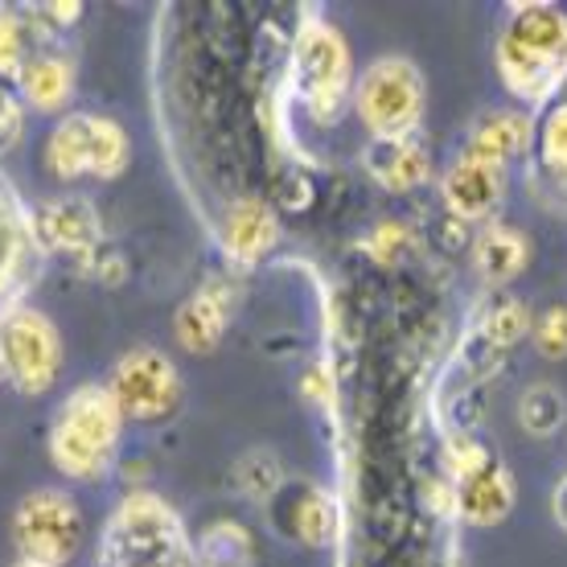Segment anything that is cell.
Here are the masks:
<instances>
[{
	"mask_svg": "<svg viewBox=\"0 0 567 567\" xmlns=\"http://www.w3.org/2000/svg\"><path fill=\"white\" fill-rule=\"evenodd\" d=\"M497 74L518 100L543 103L567 74V13L559 4H514L497 38Z\"/></svg>",
	"mask_w": 567,
	"mask_h": 567,
	"instance_id": "1",
	"label": "cell"
},
{
	"mask_svg": "<svg viewBox=\"0 0 567 567\" xmlns=\"http://www.w3.org/2000/svg\"><path fill=\"white\" fill-rule=\"evenodd\" d=\"M124 412L107 383H83L62 399L50 424V456L74 482H100L115 465Z\"/></svg>",
	"mask_w": 567,
	"mask_h": 567,
	"instance_id": "2",
	"label": "cell"
},
{
	"mask_svg": "<svg viewBox=\"0 0 567 567\" xmlns=\"http://www.w3.org/2000/svg\"><path fill=\"white\" fill-rule=\"evenodd\" d=\"M292 83L305 103V112L317 124H333L354 91V62L350 45L326 17H305L292 45Z\"/></svg>",
	"mask_w": 567,
	"mask_h": 567,
	"instance_id": "3",
	"label": "cell"
},
{
	"mask_svg": "<svg viewBox=\"0 0 567 567\" xmlns=\"http://www.w3.org/2000/svg\"><path fill=\"white\" fill-rule=\"evenodd\" d=\"M424 74L412 58L383 54L374 58L354 83V107L374 141H403L420 132L424 120Z\"/></svg>",
	"mask_w": 567,
	"mask_h": 567,
	"instance_id": "4",
	"label": "cell"
},
{
	"mask_svg": "<svg viewBox=\"0 0 567 567\" xmlns=\"http://www.w3.org/2000/svg\"><path fill=\"white\" fill-rule=\"evenodd\" d=\"M45 165L58 182H74V177L112 182L128 169V136L107 115H62L50 132V141H45Z\"/></svg>",
	"mask_w": 567,
	"mask_h": 567,
	"instance_id": "5",
	"label": "cell"
},
{
	"mask_svg": "<svg viewBox=\"0 0 567 567\" xmlns=\"http://www.w3.org/2000/svg\"><path fill=\"white\" fill-rule=\"evenodd\" d=\"M13 543L17 555L29 564L62 567L71 564L83 547L86 523L83 511L66 489H33L17 502L13 511Z\"/></svg>",
	"mask_w": 567,
	"mask_h": 567,
	"instance_id": "6",
	"label": "cell"
},
{
	"mask_svg": "<svg viewBox=\"0 0 567 567\" xmlns=\"http://www.w3.org/2000/svg\"><path fill=\"white\" fill-rule=\"evenodd\" d=\"M177 551H182V523L153 494H132L103 530V559L112 555L120 567H169Z\"/></svg>",
	"mask_w": 567,
	"mask_h": 567,
	"instance_id": "7",
	"label": "cell"
},
{
	"mask_svg": "<svg viewBox=\"0 0 567 567\" xmlns=\"http://www.w3.org/2000/svg\"><path fill=\"white\" fill-rule=\"evenodd\" d=\"M0 370L21 395L50 391L62 370V338L38 309H9L0 317Z\"/></svg>",
	"mask_w": 567,
	"mask_h": 567,
	"instance_id": "8",
	"label": "cell"
},
{
	"mask_svg": "<svg viewBox=\"0 0 567 567\" xmlns=\"http://www.w3.org/2000/svg\"><path fill=\"white\" fill-rule=\"evenodd\" d=\"M107 386H112L124 420H141V424L165 420L182 403V374L173 367V358L156 346H132L128 354L115 362Z\"/></svg>",
	"mask_w": 567,
	"mask_h": 567,
	"instance_id": "9",
	"label": "cell"
},
{
	"mask_svg": "<svg viewBox=\"0 0 567 567\" xmlns=\"http://www.w3.org/2000/svg\"><path fill=\"white\" fill-rule=\"evenodd\" d=\"M33 235L42 243L45 251L54 256H74L79 268H86L91 259L103 251V223L95 206L86 198H54L42 202L33 210Z\"/></svg>",
	"mask_w": 567,
	"mask_h": 567,
	"instance_id": "10",
	"label": "cell"
},
{
	"mask_svg": "<svg viewBox=\"0 0 567 567\" xmlns=\"http://www.w3.org/2000/svg\"><path fill=\"white\" fill-rule=\"evenodd\" d=\"M440 194H444V206H449L453 218H461V223H485L506 202V169L489 165L482 156H468L461 148V156L440 177Z\"/></svg>",
	"mask_w": 567,
	"mask_h": 567,
	"instance_id": "11",
	"label": "cell"
},
{
	"mask_svg": "<svg viewBox=\"0 0 567 567\" xmlns=\"http://www.w3.org/2000/svg\"><path fill=\"white\" fill-rule=\"evenodd\" d=\"M235 297L239 292H235V284L227 276H210L177 309V317H173V338H177V346L189 350V354H210V350H218V341H223V333L230 326Z\"/></svg>",
	"mask_w": 567,
	"mask_h": 567,
	"instance_id": "12",
	"label": "cell"
},
{
	"mask_svg": "<svg viewBox=\"0 0 567 567\" xmlns=\"http://www.w3.org/2000/svg\"><path fill=\"white\" fill-rule=\"evenodd\" d=\"M453 489H456V514L473 526H497L502 518H511L514 497H518L511 468L502 465L497 456H489L477 473L453 482Z\"/></svg>",
	"mask_w": 567,
	"mask_h": 567,
	"instance_id": "13",
	"label": "cell"
},
{
	"mask_svg": "<svg viewBox=\"0 0 567 567\" xmlns=\"http://www.w3.org/2000/svg\"><path fill=\"white\" fill-rule=\"evenodd\" d=\"M362 165L374 182L391 189V194H415L432 182V156H427L420 136H403V141H370Z\"/></svg>",
	"mask_w": 567,
	"mask_h": 567,
	"instance_id": "14",
	"label": "cell"
},
{
	"mask_svg": "<svg viewBox=\"0 0 567 567\" xmlns=\"http://www.w3.org/2000/svg\"><path fill=\"white\" fill-rule=\"evenodd\" d=\"M530 144H535V120L526 112H485L468 132L465 153L511 169L518 156L530 153Z\"/></svg>",
	"mask_w": 567,
	"mask_h": 567,
	"instance_id": "15",
	"label": "cell"
},
{
	"mask_svg": "<svg viewBox=\"0 0 567 567\" xmlns=\"http://www.w3.org/2000/svg\"><path fill=\"white\" fill-rule=\"evenodd\" d=\"M276 239H280V223H276V210L268 202L243 198L223 218V247L239 264H259L276 247Z\"/></svg>",
	"mask_w": 567,
	"mask_h": 567,
	"instance_id": "16",
	"label": "cell"
},
{
	"mask_svg": "<svg viewBox=\"0 0 567 567\" xmlns=\"http://www.w3.org/2000/svg\"><path fill=\"white\" fill-rule=\"evenodd\" d=\"M530 264V239L518 227L506 223H489V227L473 239V268L489 288H506L511 280H518Z\"/></svg>",
	"mask_w": 567,
	"mask_h": 567,
	"instance_id": "17",
	"label": "cell"
},
{
	"mask_svg": "<svg viewBox=\"0 0 567 567\" xmlns=\"http://www.w3.org/2000/svg\"><path fill=\"white\" fill-rule=\"evenodd\" d=\"M17 86H21V100L38 112H62L71 103L74 91V66L66 54L58 50H45V54H29L21 74H17Z\"/></svg>",
	"mask_w": 567,
	"mask_h": 567,
	"instance_id": "18",
	"label": "cell"
},
{
	"mask_svg": "<svg viewBox=\"0 0 567 567\" xmlns=\"http://www.w3.org/2000/svg\"><path fill=\"white\" fill-rule=\"evenodd\" d=\"M530 312H526V305L518 297H511V292H502V297H494L489 305H485L482 321H477V341H482L489 354H506V350H514L518 341L530 333Z\"/></svg>",
	"mask_w": 567,
	"mask_h": 567,
	"instance_id": "19",
	"label": "cell"
},
{
	"mask_svg": "<svg viewBox=\"0 0 567 567\" xmlns=\"http://www.w3.org/2000/svg\"><path fill=\"white\" fill-rule=\"evenodd\" d=\"M535 141H539L543 182L567 202V100H555L551 107H547L539 132H535Z\"/></svg>",
	"mask_w": 567,
	"mask_h": 567,
	"instance_id": "20",
	"label": "cell"
},
{
	"mask_svg": "<svg viewBox=\"0 0 567 567\" xmlns=\"http://www.w3.org/2000/svg\"><path fill=\"white\" fill-rule=\"evenodd\" d=\"M198 559L202 567H251L256 564L251 530L243 523H230V518L206 526V535L198 543Z\"/></svg>",
	"mask_w": 567,
	"mask_h": 567,
	"instance_id": "21",
	"label": "cell"
},
{
	"mask_svg": "<svg viewBox=\"0 0 567 567\" xmlns=\"http://www.w3.org/2000/svg\"><path fill=\"white\" fill-rule=\"evenodd\" d=\"M564 420H567V403L551 383L526 386L523 399H518V424H523V432L547 440L564 427Z\"/></svg>",
	"mask_w": 567,
	"mask_h": 567,
	"instance_id": "22",
	"label": "cell"
},
{
	"mask_svg": "<svg viewBox=\"0 0 567 567\" xmlns=\"http://www.w3.org/2000/svg\"><path fill=\"white\" fill-rule=\"evenodd\" d=\"M292 530L300 543L309 547H326L338 530V511H333V497L326 489H305L292 506Z\"/></svg>",
	"mask_w": 567,
	"mask_h": 567,
	"instance_id": "23",
	"label": "cell"
},
{
	"mask_svg": "<svg viewBox=\"0 0 567 567\" xmlns=\"http://www.w3.org/2000/svg\"><path fill=\"white\" fill-rule=\"evenodd\" d=\"M235 485H239L251 502H271L284 485L280 456L271 453V449H251V453H243L239 465H235Z\"/></svg>",
	"mask_w": 567,
	"mask_h": 567,
	"instance_id": "24",
	"label": "cell"
},
{
	"mask_svg": "<svg viewBox=\"0 0 567 567\" xmlns=\"http://www.w3.org/2000/svg\"><path fill=\"white\" fill-rule=\"evenodd\" d=\"M367 256L379 264V268H395V264H403L408 259V251H412V227H403V223H395V218H386V223H379V227L367 235Z\"/></svg>",
	"mask_w": 567,
	"mask_h": 567,
	"instance_id": "25",
	"label": "cell"
},
{
	"mask_svg": "<svg viewBox=\"0 0 567 567\" xmlns=\"http://www.w3.org/2000/svg\"><path fill=\"white\" fill-rule=\"evenodd\" d=\"M530 333H535V350L547 362L567 358V305H547L539 312V321L530 326Z\"/></svg>",
	"mask_w": 567,
	"mask_h": 567,
	"instance_id": "26",
	"label": "cell"
},
{
	"mask_svg": "<svg viewBox=\"0 0 567 567\" xmlns=\"http://www.w3.org/2000/svg\"><path fill=\"white\" fill-rule=\"evenodd\" d=\"M489 456L494 453H489L485 444H477L473 436H453L449 440V482H461L468 473H477Z\"/></svg>",
	"mask_w": 567,
	"mask_h": 567,
	"instance_id": "27",
	"label": "cell"
},
{
	"mask_svg": "<svg viewBox=\"0 0 567 567\" xmlns=\"http://www.w3.org/2000/svg\"><path fill=\"white\" fill-rule=\"evenodd\" d=\"M21 66H25V33H21V21L0 13V79L4 74H21Z\"/></svg>",
	"mask_w": 567,
	"mask_h": 567,
	"instance_id": "28",
	"label": "cell"
},
{
	"mask_svg": "<svg viewBox=\"0 0 567 567\" xmlns=\"http://www.w3.org/2000/svg\"><path fill=\"white\" fill-rule=\"evenodd\" d=\"M21 136H25V103L9 86H0V153L17 148Z\"/></svg>",
	"mask_w": 567,
	"mask_h": 567,
	"instance_id": "29",
	"label": "cell"
},
{
	"mask_svg": "<svg viewBox=\"0 0 567 567\" xmlns=\"http://www.w3.org/2000/svg\"><path fill=\"white\" fill-rule=\"evenodd\" d=\"M83 271H91V276H95V280L100 284H124L128 280V264H124V256H120V251H107V247H103L100 256L91 259V264H86Z\"/></svg>",
	"mask_w": 567,
	"mask_h": 567,
	"instance_id": "30",
	"label": "cell"
},
{
	"mask_svg": "<svg viewBox=\"0 0 567 567\" xmlns=\"http://www.w3.org/2000/svg\"><path fill=\"white\" fill-rule=\"evenodd\" d=\"M300 395L312 399V403H321V408H329V399H333V379H329L326 367H312L305 379H300Z\"/></svg>",
	"mask_w": 567,
	"mask_h": 567,
	"instance_id": "31",
	"label": "cell"
},
{
	"mask_svg": "<svg viewBox=\"0 0 567 567\" xmlns=\"http://www.w3.org/2000/svg\"><path fill=\"white\" fill-rule=\"evenodd\" d=\"M42 13H50L54 25H74V21L83 17V4H71V0H66V4H42Z\"/></svg>",
	"mask_w": 567,
	"mask_h": 567,
	"instance_id": "32",
	"label": "cell"
},
{
	"mask_svg": "<svg viewBox=\"0 0 567 567\" xmlns=\"http://www.w3.org/2000/svg\"><path fill=\"white\" fill-rule=\"evenodd\" d=\"M555 518H559V526H567V482L555 489Z\"/></svg>",
	"mask_w": 567,
	"mask_h": 567,
	"instance_id": "33",
	"label": "cell"
},
{
	"mask_svg": "<svg viewBox=\"0 0 567 567\" xmlns=\"http://www.w3.org/2000/svg\"><path fill=\"white\" fill-rule=\"evenodd\" d=\"M13 567H45V564H29V559H17Z\"/></svg>",
	"mask_w": 567,
	"mask_h": 567,
	"instance_id": "34",
	"label": "cell"
}]
</instances>
